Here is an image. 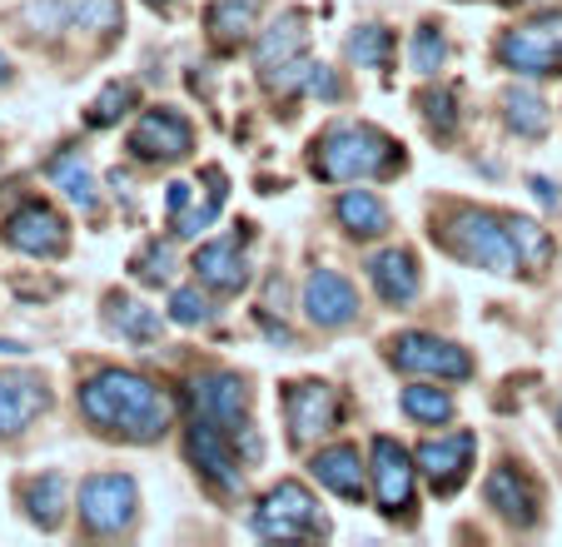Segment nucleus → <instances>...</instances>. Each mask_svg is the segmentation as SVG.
Returning a JSON list of instances; mask_svg holds the SVG:
<instances>
[{"label":"nucleus","instance_id":"f257e3e1","mask_svg":"<svg viewBox=\"0 0 562 547\" xmlns=\"http://www.w3.org/2000/svg\"><path fill=\"white\" fill-rule=\"evenodd\" d=\"M443 244L463 264L488 274H538L552 259V239L542 224L498 210H453V220L443 224Z\"/></svg>","mask_w":562,"mask_h":547},{"label":"nucleus","instance_id":"f03ea898","mask_svg":"<svg viewBox=\"0 0 562 547\" xmlns=\"http://www.w3.org/2000/svg\"><path fill=\"white\" fill-rule=\"evenodd\" d=\"M80 413L95 423L110 438H130V443H155L170 433V399L165 389L130 369H105L95 379L80 383Z\"/></svg>","mask_w":562,"mask_h":547},{"label":"nucleus","instance_id":"7ed1b4c3","mask_svg":"<svg viewBox=\"0 0 562 547\" xmlns=\"http://www.w3.org/2000/svg\"><path fill=\"white\" fill-rule=\"evenodd\" d=\"M393 165H404V155L373 125H334V130H324V139L314 145V175L334 179V185L389 175Z\"/></svg>","mask_w":562,"mask_h":547},{"label":"nucleus","instance_id":"20e7f679","mask_svg":"<svg viewBox=\"0 0 562 547\" xmlns=\"http://www.w3.org/2000/svg\"><path fill=\"white\" fill-rule=\"evenodd\" d=\"M194 409H200V418H210L214 428L229 433V438H245L249 464L265 453L259 433L249 428V389L239 373H204V379H194Z\"/></svg>","mask_w":562,"mask_h":547},{"label":"nucleus","instance_id":"39448f33","mask_svg":"<svg viewBox=\"0 0 562 547\" xmlns=\"http://www.w3.org/2000/svg\"><path fill=\"white\" fill-rule=\"evenodd\" d=\"M255 533L259 537H324V517H318V503L308 498L304 483H279L265 493V503L255 507Z\"/></svg>","mask_w":562,"mask_h":547},{"label":"nucleus","instance_id":"423d86ee","mask_svg":"<svg viewBox=\"0 0 562 547\" xmlns=\"http://www.w3.org/2000/svg\"><path fill=\"white\" fill-rule=\"evenodd\" d=\"M135 507H139L135 478H125V473H95L80 483V523L100 537L125 533L135 523Z\"/></svg>","mask_w":562,"mask_h":547},{"label":"nucleus","instance_id":"0eeeda50","mask_svg":"<svg viewBox=\"0 0 562 547\" xmlns=\"http://www.w3.org/2000/svg\"><path fill=\"white\" fill-rule=\"evenodd\" d=\"M389 358H393V369L434 373V379H468V373H473V358L458 344L434 338V334H398L389 344Z\"/></svg>","mask_w":562,"mask_h":547},{"label":"nucleus","instance_id":"6e6552de","mask_svg":"<svg viewBox=\"0 0 562 547\" xmlns=\"http://www.w3.org/2000/svg\"><path fill=\"white\" fill-rule=\"evenodd\" d=\"M5 244L21 249V254H31V259H60L65 244H70V234H65V220L50 210V204L31 200L5 220Z\"/></svg>","mask_w":562,"mask_h":547},{"label":"nucleus","instance_id":"1a4fd4ad","mask_svg":"<svg viewBox=\"0 0 562 547\" xmlns=\"http://www.w3.org/2000/svg\"><path fill=\"white\" fill-rule=\"evenodd\" d=\"M473 453H477V433L458 428V433H443V438H428L418 448V468L428 473L434 493H458L468 483V468H473Z\"/></svg>","mask_w":562,"mask_h":547},{"label":"nucleus","instance_id":"9d476101","mask_svg":"<svg viewBox=\"0 0 562 547\" xmlns=\"http://www.w3.org/2000/svg\"><path fill=\"white\" fill-rule=\"evenodd\" d=\"M373 493L383 517H408L414 507V458L393 438H373Z\"/></svg>","mask_w":562,"mask_h":547},{"label":"nucleus","instance_id":"9b49d317","mask_svg":"<svg viewBox=\"0 0 562 547\" xmlns=\"http://www.w3.org/2000/svg\"><path fill=\"white\" fill-rule=\"evenodd\" d=\"M284 413H289V438L314 443L339 423V393H334L329 383H289Z\"/></svg>","mask_w":562,"mask_h":547},{"label":"nucleus","instance_id":"f8f14e48","mask_svg":"<svg viewBox=\"0 0 562 547\" xmlns=\"http://www.w3.org/2000/svg\"><path fill=\"white\" fill-rule=\"evenodd\" d=\"M304 314L314 319L318 328H344V324H353V314H359V294H353V284L344 274L314 269L304 284Z\"/></svg>","mask_w":562,"mask_h":547},{"label":"nucleus","instance_id":"ddd939ff","mask_svg":"<svg viewBox=\"0 0 562 547\" xmlns=\"http://www.w3.org/2000/svg\"><path fill=\"white\" fill-rule=\"evenodd\" d=\"M190 145H194V130L180 110H149L135 125V135H130V149L139 159H184Z\"/></svg>","mask_w":562,"mask_h":547},{"label":"nucleus","instance_id":"4468645a","mask_svg":"<svg viewBox=\"0 0 562 547\" xmlns=\"http://www.w3.org/2000/svg\"><path fill=\"white\" fill-rule=\"evenodd\" d=\"M45 409H50V393L35 373H0V438L25 433Z\"/></svg>","mask_w":562,"mask_h":547},{"label":"nucleus","instance_id":"2eb2a0df","mask_svg":"<svg viewBox=\"0 0 562 547\" xmlns=\"http://www.w3.org/2000/svg\"><path fill=\"white\" fill-rule=\"evenodd\" d=\"M229 433L214 428L210 418H194L190 428V458L204 468V478H210L220 493H239L245 488V478H239V464H234V453H229Z\"/></svg>","mask_w":562,"mask_h":547},{"label":"nucleus","instance_id":"dca6fc26","mask_svg":"<svg viewBox=\"0 0 562 547\" xmlns=\"http://www.w3.org/2000/svg\"><path fill=\"white\" fill-rule=\"evenodd\" d=\"M194 274H200L214 294H239V289L249 284V259H245V244H239V234L204 244V249L194 254Z\"/></svg>","mask_w":562,"mask_h":547},{"label":"nucleus","instance_id":"f3484780","mask_svg":"<svg viewBox=\"0 0 562 547\" xmlns=\"http://www.w3.org/2000/svg\"><path fill=\"white\" fill-rule=\"evenodd\" d=\"M304 45H308V15L304 11H284L265 35H259V51H255V65L259 75H279L284 65L304 60Z\"/></svg>","mask_w":562,"mask_h":547},{"label":"nucleus","instance_id":"a211bd4d","mask_svg":"<svg viewBox=\"0 0 562 547\" xmlns=\"http://www.w3.org/2000/svg\"><path fill=\"white\" fill-rule=\"evenodd\" d=\"M498 60L518 75H558L562 70V41L548 31H508L498 41Z\"/></svg>","mask_w":562,"mask_h":547},{"label":"nucleus","instance_id":"6ab92c4d","mask_svg":"<svg viewBox=\"0 0 562 547\" xmlns=\"http://www.w3.org/2000/svg\"><path fill=\"white\" fill-rule=\"evenodd\" d=\"M31 21H60V31L110 35L120 25V0H45L31 5Z\"/></svg>","mask_w":562,"mask_h":547},{"label":"nucleus","instance_id":"aec40b11","mask_svg":"<svg viewBox=\"0 0 562 547\" xmlns=\"http://www.w3.org/2000/svg\"><path fill=\"white\" fill-rule=\"evenodd\" d=\"M488 507L498 517H508L513 527H532L538 523V488L518 473V468H498L488 478Z\"/></svg>","mask_w":562,"mask_h":547},{"label":"nucleus","instance_id":"412c9836","mask_svg":"<svg viewBox=\"0 0 562 547\" xmlns=\"http://www.w3.org/2000/svg\"><path fill=\"white\" fill-rule=\"evenodd\" d=\"M369 279L373 289H379L383 304H408V299L418 294V259L408 249H383L369 259Z\"/></svg>","mask_w":562,"mask_h":547},{"label":"nucleus","instance_id":"4be33fe9","mask_svg":"<svg viewBox=\"0 0 562 547\" xmlns=\"http://www.w3.org/2000/svg\"><path fill=\"white\" fill-rule=\"evenodd\" d=\"M314 478H318L324 488H334L339 498L359 503V498H363V464H359V448H349V443H334V448L314 453Z\"/></svg>","mask_w":562,"mask_h":547},{"label":"nucleus","instance_id":"5701e85b","mask_svg":"<svg viewBox=\"0 0 562 547\" xmlns=\"http://www.w3.org/2000/svg\"><path fill=\"white\" fill-rule=\"evenodd\" d=\"M339 224L349 234H359V239H379V234H389V210H383V200L379 194H369V190H349V194H339Z\"/></svg>","mask_w":562,"mask_h":547},{"label":"nucleus","instance_id":"b1692460","mask_svg":"<svg viewBox=\"0 0 562 547\" xmlns=\"http://www.w3.org/2000/svg\"><path fill=\"white\" fill-rule=\"evenodd\" d=\"M503 120H508L513 135L538 139V135H548L552 110H548V100L532 96V90H508V96H503Z\"/></svg>","mask_w":562,"mask_h":547},{"label":"nucleus","instance_id":"393cba45","mask_svg":"<svg viewBox=\"0 0 562 547\" xmlns=\"http://www.w3.org/2000/svg\"><path fill=\"white\" fill-rule=\"evenodd\" d=\"M265 0H214L210 5V35L220 45H239L249 31H255V15Z\"/></svg>","mask_w":562,"mask_h":547},{"label":"nucleus","instance_id":"a878e982","mask_svg":"<svg viewBox=\"0 0 562 547\" xmlns=\"http://www.w3.org/2000/svg\"><path fill=\"white\" fill-rule=\"evenodd\" d=\"M65 478L60 473H45V478H35L31 488H25V503H31V517L50 533V527H60V517H65Z\"/></svg>","mask_w":562,"mask_h":547},{"label":"nucleus","instance_id":"bb28decb","mask_svg":"<svg viewBox=\"0 0 562 547\" xmlns=\"http://www.w3.org/2000/svg\"><path fill=\"white\" fill-rule=\"evenodd\" d=\"M110 324H115L125 338H135V344H155L159 338V314L145 304H135V299H110Z\"/></svg>","mask_w":562,"mask_h":547},{"label":"nucleus","instance_id":"cd10ccee","mask_svg":"<svg viewBox=\"0 0 562 547\" xmlns=\"http://www.w3.org/2000/svg\"><path fill=\"white\" fill-rule=\"evenodd\" d=\"M50 179L60 185L65 194H70L80 210H95V179H90V169H86V159L80 155H60L50 165Z\"/></svg>","mask_w":562,"mask_h":547},{"label":"nucleus","instance_id":"c85d7f7f","mask_svg":"<svg viewBox=\"0 0 562 547\" xmlns=\"http://www.w3.org/2000/svg\"><path fill=\"white\" fill-rule=\"evenodd\" d=\"M349 60L369 65V70H389V60H393V35L383 31V25H359V31L349 35Z\"/></svg>","mask_w":562,"mask_h":547},{"label":"nucleus","instance_id":"c756f323","mask_svg":"<svg viewBox=\"0 0 562 547\" xmlns=\"http://www.w3.org/2000/svg\"><path fill=\"white\" fill-rule=\"evenodd\" d=\"M404 413L414 423H448V418H453V399H448L443 389L414 383V389H404Z\"/></svg>","mask_w":562,"mask_h":547},{"label":"nucleus","instance_id":"7c9ffc66","mask_svg":"<svg viewBox=\"0 0 562 547\" xmlns=\"http://www.w3.org/2000/svg\"><path fill=\"white\" fill-rule=\"evenodd\" d=\"M130 105H135V85H130V80H115V85H105V90H100V100L90 105L86 120H90L95 130H105V125H115V120L125 115Z\"/></svg>","mask_w":562,"mask_h":547},{"label":"nucleus","instance_id":"2f4dec72","mask_svg":"<svg viewBox=\"0 0 562 547\" xmlns=\"http://www.w3.org/2000/svg\"><path fill=\"white\" fill-rule=\"evenodd\" d=\"M170 274H175L170 244H145V254L135 259V279H139V284H165Z\"/></svg>","mask_w":562,"mask_h":547},{"label":"nucleus","instance_id":"473e14b6","mask_svg":"<svg viewBox=\"0 0 562 547\" xmlns=\"http://www.w3.org/2000/svg\"><path fill=\"white\" fill-rule=\"evenodd\" d=\"M443 55H448L443 35H438L434 25H424V31L414 35V70H418V75H434L438 65H443Z\"/></svg>","mask_w":562,"mask_h":547},{"label":"nucleus","instance_id":"72a5a7b5","mask_svg":"<svg viewBox=\"0 0 562 547\" xmlns=\"http://www.w3.org/2000/svg\"><path fill=\"white\" fill-rule=\"evenodd\" d=\"M170 319H175V324H184V328H194V324H204V319H210V304H204L200 289H175Z\"/></svg>","mask_w":562,"mask_h":547},{"label":"nucleus","instance_id":"f704fd0d","mask_svg":"<svg viewBox=\"0 0 562 547\" xmlns=\"http://www.w3.org/2000/svg\"><path fill=\"white\" fill-rule=\"evenodd\" d=\"M424 115L434 135H453L458 110H453V90H438V96H424Z\"/></svg>","mask_w":562,"mask_h":547},{"label":"nucleus","instance_id":"c9c22d12","mask_svg":"<svg viewBox=\"0 0 562 547\" xmlns=\"http://www.w3.org/2000/svg\"><path fill=\"white\" fill-rule=\"evenodd\" d=\"M304 90H308V96H324V100H339V80L329 75V65H308Z\"/></svg>","mask_w":562,"mask_h":547},{"label":"nucleus","instance_id":"e433bc0d","mask_svg":"<svg viewBox=\"0 0 562 547\" xmlns=\"http://www.w3.org/2000/svg\"><path fill=\"white\" fill-rule=\"evenodd\" d=\"M532 190H538V200H542V204H558V190H552L548 179H532Z\"/></svg>","mask_w":562,"mask_h":547},{"label":"nucleus","instance_id":"4c0bfd02","mask_svg":"<svg viewBox=\"0 0 562 547\" xmlns=\"http://www.w3.org/2000/svg\"><path fill=\"white\" fill-rule=\"evenodd\" d=\"M11 80V60H5V55H0V85Z\"/></svg>","mask_w":562,"mask_h":547},{"label":"nucleus","instance_id":"58836bf2","mask_svg":"<svg viewBox=\"0 0 562 547\" xmlns=\"http://www.w3.org/2000/svg\"><path fill=\"white\" fill-rule=\"evenodd\" d=\"M0 354H21V344H11V338H0Z\"/></svg>","mask_w":562,"mask_h":547},{"label":"nucleus","instance_id":"ea45409f","mask_svg":"<svg viewBox=\"0 0 562 547\" xmlns=\"http://www.w3.org/2000/svg\"><path fill=\"white\" fill-rule=\"evenodd\" d=\"M145 5H170V0H145Z\"/></svg>","mask_w":562,"mask_h":547},{"label":"nucleus","instance_id":"a19ab883","mask_svg":"<svg viewBox=\"0 0 562 547\" xmlns=\"http://www.w3.org/2000/svg\"><path fill=\"white\" fill-rule=\"evenodd\" d=\"M558 428H562V409H558Z\"/></svg>","mask_w":562,"mask_h":547}]
</instances>
